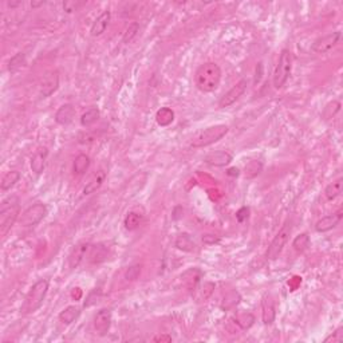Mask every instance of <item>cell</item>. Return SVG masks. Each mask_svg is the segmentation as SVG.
Masks as SVG:
<instances>
[{"label":"cell","mask_w":343,"mask_h":343,"mask_svg":"<svg viewBox=\"0 0 343 343\" xmlns=\"http://www.w3.org/2000/svg\"><path fill=\"white\" fill-rule=\"evenodd\" d=\"M221 69L215 62H205L196 71V86L202 92H213L220 86Z\"/></svg>","instance_id":"cell-1"},{"label":"cell","mask_w":343,"mask_h":343,"mask_svg":"<svg viewBox=\"0 0 343 343\" xmlns=\"http://www.w3.org/2000/svg\"><path fill=\"white\" fill-rule=\"evenodd\" d=\"M50 283L47 279H39L36 280L32 286H31L30 291L27 292L24 302H23L20 311L23 314H34L38 311L42 304H43L46 295L49 292Z\"/></svg>","instance_id":"cell-2"},{"label":"cell","mask_w":343,"mask_h":343,"mask_svg":"<svg viewBox=\"0 0 343 343\" xmlns=\"http://www.w3.org/2000/svg\"><path fill=\"white\" fill-rule=\"evenodd\" d=\"M20 215V204L16 196L5 198L0 208V236L4 239L11 231L13 224L18 221Z\"/></svg>","instance_id":"cell-3"},{"label":"cell","mask_w":343,"mask_h":343,"mask_svg":"<svg viewBox=\"0 0 343 343\" xmlns=\"http://www.w3.org/2000/svg\"><path fill=\"white\" fill-rule=\"evenodd\" d=\"M229 132V128L227 125L219 123V125H213L207 129H202L200 132L193 136L190 140V148L194 149H201V148H207L209 145H213L216 142L223 140Z\"/></svg>","instance_id":"cell-4"},{"label":"cell","mask_w":343,"mask_h":343,"mask_svg":"<svg viewBox=\"0 0 343 343\" xmlns=\"http://www.w3.org/2000/svg\"><path fill=\"white\" fill-rule=\"evenodd\" d=\"M292 63H294V55L290 50H282V53L279 55V61L273 71V87L282 88L287 84V81L290 78L291 71H292Z\"/></svg>","instance_id":"cell-5"},{"label":"cell","mask_w":343,"mask_h":343,"mask_svg":"<svg viewBox=\"0 0 343 343\" xmlns=\"http://www.w3.org/2000/svg\"><path fill=\"white\" fill-rule=\"evenodd\" d=\"M291 232H292V227H291V223L287 221L286 224L283 225L282 228L279 229V232L275 235V238L272 239V242L269 243L268 248H267V252H265V257L268 260H276L280 254L284 250L287 242L291 236Z\"/></svg>","instance_id":"cell-6"},{"label":"cell","mask_w":343,"mask_h":343,"mask_svg":"<svg viewBox=\"0 0 343 343\" xmlns=\"http://www.w3.org/2000/svg\"><path fill=\"white\" fill-rule=\"evenodd\" d=\"M47 213H49V209H47L46 204L35 202L23 212L20 219H19V223L23 228H31V227H35V225L39 224L40 221L47 216Z\"/></svg>","instance_id":"cell-7"},{"label":"cell","mask_w":343,"mask_h":343,"mask_svg":"<svg viewBox=\"0 0 343 343\" xmlns=\"http://www.w3.org/2000/svg\"><path fill=\"white\" fill-rule=\"evenodd\" d=\"M341 36H342V32L341 31H335V32H330L325 36H321L318 38L315 42L311 46V50H313L315 54H326L329 53L330 50H333L339 43L341 40Z\"/></svg>","instance_id":"cell-8"},{"label":"cell","mask_w":343,"mask_h":343,"mask_svg":"<svg viewBox=\"0 0 343 343\" xmlns=\"http://www.w3.org/2000/svg\"><path fill=\"white\" fill-rule=\"evenodd\" d=\"M247 86H248V82H247L246 78H243L238 82V84L232 86L229 88L228 91L225 92L224 95L220 98L219 101V107L220 109H225V107H229L232 106L235 102L238 101L239 98L242 97L243 94L247 91Z\"/></svg>","instance_id":"cell-9"},{"label":"cell","mask_w":343,"mask_h":343,"mask_svg":"<svg viewBox=\"0 0 343 343\" xmlns=\"http://www.w3.org/2000/svg\"><path fill=\"white\" fill-rule=\"evenodd\" d=\"M111 322H113V314H111V310L109 308H102L99 310L95 317H94V321H92V325H94V330L99 337H105V335L109 334L111 327Z\"/></svg>","instance_id":"cell-10"},{"label":"cell","mask_w":343,"mask_h":343,"mask_svg":"<svg viewBox=\"0 0 343 343\" xmlns=\"http://www.w3.org/2000/svg\"><path fill=\"white\" fill-rule=\"evenodd\" d=\"M59 81H61L59 71L58 70L49 71V73L43 77L42 82H40V87H39L40 97L42 98L51 97L54 92L57 91L58 88H59Z\"/></svg>","instance_id":"cell-11"},{"label":"cell","mask_w":343,"mask_h":343,"mask_svg":"<svg viewBox=\"0 0 343 343\" xmlns=\"http://www.w3.org/2000/svg\"><path fill=\"white\" fill-rule=\"evenodd\" d=\"M90 246H91V244L88 242H82L73 247L70 255H69V259H67V261H69V268L75 269L80 267V264L82 263L85 257H86L87 251H90Z\"/></svg>","instance_id":"cell-12"},{"label":"cell","mask_w":343,"mask_h":343,"mask_svg":"<svg viewBox=\"0 0 343 343\" xmlns=\"http://www.w3.org/2000/svg\"><path fill=\"white\" fill-rule=\"evenodd\" d=\"M232 154L227 152V150H216V152H211L204 157V163L211 165V167L216 168H224L228 167L229 164L232 163Z\"/></svg>","instance_id":"cell-13"},{"label":"cell","mask_w":343,"mask_h":343,"mask_svg":"<svg viewBox=\"0 0 343 343\" xmlns=\"http://www.w3.org/2000/svg\"><path fill=\"white\" fill-rule=\"evenodd\" d=\"M342 217H343L342 209H339L338 212L331 213V215L325 216V217H322L321 220L317 221V224H315V231L319 233L329 232V231L334 229L335 227L341 223Z\"/></svg>","instance_id":"cell-14"},{"label":"cell","mask_w":343,"mask_h":343,"mask_svg":"<svg viewBox=\"0 0 343 343\" xmlns=\"http://www.w3.org/2000/svg\"><path fill=\"white\" fill-rule=\"evenodd\" d=\"M276 318V307L272 295L265 294L261 299V319L264 325H272Z\"/></svg>","instance_id":"cell-15"},{"label":"cell","mask_w":343,"mask_h":343,"mask_svg":"<svg viewBox=\"0 0 343 343\" xmlns=\"http://www.w3.org/2000/svg\"><path fill=\"white\" fill-rule=\"evenodd\" d=\"M110 252V247L106 243H98L90 246V252H88V261L91 264H99L105 261Z\"/></svg>","instance_id":"cell-16"},{"label":"cell","mask_w":343,"mask_h":343,"mask_svg":"<svg viewBox=\"0 0 343 343\" xmlns=\"http://www.w3.org/2000/svg\"><path fill=\"white\" fill-rule=\"evenodd\" d=\"M75 114H77V111H75L74 106L71 105V103H65V105H62L61 107L58 109L54 118H55V122H57L58 125H61V126H67V125H70V123L74 121Z\"/></svg>","instance_id":"cell-17"},{"label":"cell","mask_w":343,"mask_h":343,"mask_svg":"<svg viewBox=\"0 0 343 343\" xmlns=\"http://www.w3.org/2000/svg\"><path fill=\"white\" fill-rule=\"evenodd\" d=\"M47 157H49V149L46 146L39 148L34 153V156L31 157V171L34 172L35 174H38V176L42 174L44 171V167H46Z\"/></svg>","instance_id":"cell-18"},{"label":"cell","mask_w":343,"mask_h":343,"mask_svg":"<svg viewBox=\"0 0 343 343\" xmlns=\"http://www.w3.org/2000/svg\"><path fill=\"white\" fill-rule=\"evenodd\" d=\"M110 19H111L110 11H109V9L103 11V12H102L101 15H99V16L94 20V23H92L91 28H90V35L94 36V38L101 36L102 34L106 31L107 26H109Z\"/></svg>","instance_id":"cell-19"},{"label":"cell","mask_w":343,"mask_h":343,"mask_svg":"<svg viewBox=\"0 0 343 343\" xmlns=\"http://www.w3.org/2000/svg\"><path fill=\"white\" fill-rule=\"evenodd\" d=\"M106 180V172L105 171H98L97 173H94L92 177L88 180V182L86 184V186L84 188L85 194H91L94 192H97L99 188L102 186V184L105 182Z\"/></svg>","instance_id":"cell-20"},{"label":"cell","mask_w":343,"mask_h":343,"mask_svg":"<svg viewBox=\"0 0 343 343\" xmlns=\"http://www.w3.org/2000/svg\"><path fill=\"white\" fill-rule=\"evenodd\" d=\"M81 307H78V306H75V304H73V306H67L65 310H62L61 314H59V321L63 323V325H71V323H74L78 318H80L81 315Z\"/></svg>","instance_id":"cell-21"},{"label":"cell","mask_w":343,"mask_h":343,"mask_svg":"<svg viewBox=\"0 0 343 343\" xmlns=\"http://www.w3.org/2000/svg\"><path fill=\"white\" fill-rule=\"evenodd\" d=\"M90 164H91V161H90V157H88L87 154H78V156L75 157L74 164H73L74 174H77V176H82V174H85V173L88 171Z\"/></svg>","instance_id":"cell-22"},{"label":"cell","mask_w":343,"mask_h":343,"mask_svg":"<svg viewBox=\"0 0 343 343\" xmlns=\"http://www.w3.org/2000/svg\"><path fill=\"white\" fill-rule=\"evenodd\" d=\"M20 173L18 171H9L5 173L3 178H1V182H0V189L3 192H7L11 188H13L15 185L18 184L19 180H20Z\"/></svg>","instance_id":"cell-23"},{"label":"cell","mask_w":343,"mask_h":343,"mask_svg":"<svg viewBox=\"0 0 343 343\" xmlns=\"http://www.w3.org/2000/svg\"><path fill=\"white\" fill-rule=\"evenodd\" d=\"M142 219H144V215L136 211H130L126 213L125 219H123V225L128 231H136L141 225Z\"/></svg>","instance_id":"cell-24"},{"label":"cell","mask_w":343,"mask_h":343,"mask_svg":"<svg viewBox=\"0 0 343 343\" xmlns=\"http://www.w3.org/2000/svg\"><path fill=\"white\" fill-rule=\"evenodd\" d=\"M342 188H343V178L339 177L338 180L333 181L330 184L326 186L325 189V196L329 201H333L335 198L338 197L339 194L342 193Z\"/></svg>","instance_id":"cell-25"},{"label":"cell","mask_w":343,"mask_h":343,"mask_svg":"<svg viewBox=\"0 0 343 343\" xmlns=\"http://www.w3.org/2000/svg\"><path fill=\"white\" fill-rule=\"evenodd\" d=\"M156 121L160 126L167 128L174 121V111L172 110L171 107H161L156 114Z\"/></svg>","instance_id":"cell-26"},{"label":"cell","mask_w":343,"mask_h":343,"mask_svg":"<svg viewBox=\"0 0 343 343\" xmlns=\"http://www.w3.org/2000/svg\"><path fill=\"white\" fill-rule=\"evenodd\" d=\"M174 246H176L177 250L184 252H192L194 248H196V244H194V242L192 240V238H190L188 233H181V235H178L176 242H174Z\"/></svg>","instance_id":"cell-27"},{"label":"cell","mask_w":343,"mask_h":343,"mask_svg":"<svg viewBox=\"0 0 343 343\" xmlns=\"http://www.w3.org/2000/svg\"><path fill=\"white\" fill-rule=\"evenodd\" d=\"M99 117H101L99 109L98 107H90L88 110H86L84 114L81 115V125L84 128H88V126H91V125L97 122Z\"/></svg>","instance_id":"cell-28"},{"label":"cell","mask_w":343,"mask_h":343,"mask_svg":"<svg viewBox=\"0 0 343 343\" xmlns=\"http://www.w3.org/2000/svg\"><path fill=\"white\" fill-rule=\"evenodd\" d=\"M310 243H311V240H310V235L307 232L299 233L298 236H295L294 242H292V248L296 252L302 254L310 247Z\"/></svg>","instance_id":"cell-29"},{"label":"cell","mask_w":343,"mask_h":343,"mask_svg":"<svg viewBox=\"0 0 343 343\" xmlns=\"http://www.w3.org/2000/svg\"><path fill=\"white\" fill-rule=\"evenodd\" d=\"M26 57H24V54L23 53H18L15 54L11 59H9L8 62V71L11 73V74H15V73H18V71H20L23 69V67H26Z\"/></svg>","instance_id":"cell-30"},{"label":"cell","mask_w":343,"mask_h":343,"mask_svg":"<svg viewBox=\"0 0 343 343\" xmlns=\"http://www.w3.org/2000/svg\"><path fill=\"white\" fill-rule=\"evenodd\" d=\"M233 321L242 330H248L255 323V317L251 313H239L236 317L233 318Z\"/></svg>","instance_id":"cell-31"},{"label":"cell","mask_w":343,"mask_h":343,"mask_svg":"<svg viewBox=\"0 0 343 343\" xmlns=\"http://www.w3.org/2000/svg\"><path fill=\"white\" fill-rule=\"evenodd\" d=\"M261 171H263V163L257 160H252L244 168V174L247 178H255L256 176H259Z\"/></svg>","instance_id":"cell-32"},{"label":"cell","mask_w":343,"mask_h":343,"mask_svg":"<svg viewBox=\"0 0 343 343\" xmlns=\"http://www.w3.org/2000/svg\"><path fill=\"white\" fill-rule=\"evenodd\" d=\"M140 32V24L137 22H133L130 23L128 27H126V30H125V32H123V36H122V42L125 44H129L130 42H132L134 38L137 36V34Z\"/></svg>","instance_id":"cell-33"},{"label":"cell","mask_w":343,"mask_h":343,"mask_svg":"<svg viewBox=\"0 0 343 343\" xmlns=\"http://www.w3.org/2000/svg\"><path fill=\"white\" fill-rule=\"evenodd\" d=\"M339 110H341V102L339 101H331L330 103H327V106L323 110V117L325 119L334 118L335 115L338 114Z\"/></svg>","instance_id":"cell-34"},{"label":"cell","mask_w":343,"mask_h":343,"mask_svg":"<svg viewBox=\"0 0 343 343\" xmlns=\"http://www.w3.org/2000/svg\"><path fill=\"white\" fill-rule=\"evenodd\" d=\"M141 275V265L140 264H134L130 265L126 271H125V279L128 282H134L138 279V276Z\"/></svg>","instance_id":"cell-35"},{"label":"cell","mask_w":343,"mask_h":343,"mask_svg":"<svg viewBox=\"0 0 343 343\" xmlns=\"http://www.w3.org/2000/svg\"><path fill=\"white\" fill-rule=\"evenodd\" d=\"M325 342L342 343L343 342V327H338V329H337L333 334H330L327 338L325 339Z\"/></svg>","instance_id":"cell-36"},{"label":"cell","mask_w":343,"mask_h":343,"mask_svg":"<svg viewBox=\"0 0 343 343\" xmlns=\"http://www.w3.org/2000/svg\"><path fill=\"white\" fill-rule=\"evenodd\" d=\"M85 3H78V1H65L63 3V9L66 11V12H74V11H77V9L80 8V7H82Z\"/></svg>","instance_id":"cell-37"},{"label":"cell","mask_w":343,"mask_h":343,"mask_svg":"<svg viewBox=\"0 0 343 343\" xmlns=\"http://www.w3.org/2000/svg\"><path fill=\"white\" fill-rule=\"evenodd\" d=\"M248 216H250V208L242 207L236 212V220H238L239 223H244V221L248 219Z\"/></svg>","instance_id":"cell-38"},{"label":"cell","mask_w":343,"mask_h":343,"mask_svg":"<svg viewBox=\"0 0 343 343\" xmlns=\"http://www.w3.org/2000/svg\"><path fill=\"white\" fill-rule=\"evenodd\" d=\"M202 242L205 244H215V243L220 242V239L215 235H205V236H202Z\"/></svg>","instance_id":"cell-39"},{"label":"cell","mask_w":343,"mask_h":343,"mask_svg":"<svg viewBox=\"0 0 343 343\" xmlns=\"http://www.w3.org/2000/svg\"><path fill=\"white\" fill-rule=\"evenodd\" d=\"M256 69H257V70H259V73H257V71H256V77H255V85H256V84H259V82H260V80H261V71H263V63H261V62H260L259 65H257V66H256Z\"/></svg>","instance_id":"cell-40"},{"label":"cell","mask_w":343,"mask_h":343,"mask_svg":"<svg viewBox=\"0 0 343 343\" xmlns=\"http://www.w3.org/2000/svg\"><path fill=\"white\" fill-rule=\"evenodd\" d=\"M154 342H172L171 335H160V337H156L153 339Z\"/></svg>","instance_id":"cell-41"},{"label":"cell","mask_w":343,"mask_h":343,"mask_svg":"<svg viewBox=\"0 0 343 343\" xmlns=\"http://www.w3.org/2000/svg\"><path fill=\"white\" fill-rule=\"evenodd\" d=\"M227 174L231 177H238L240 176V169L239 168H231V169H228L227 171Z\"/></svg>","instance_id":"cell-42"},{"label":"cell","mask_w":343,"mask_h":343,"mask_svg":"<svg viewBox=\"0 0 343 343\" xmlns=\"http://www.w3.org/2000/svg\"><path fill=\"white\" fill-rule=\"evenodd\" d=\"M43 4H44V1H39V3H34V1H32V3H31V5H32L34 8H35V7H39V5H43Z\"/></svg>","instance_id":"cell-43"}]
</instances>
